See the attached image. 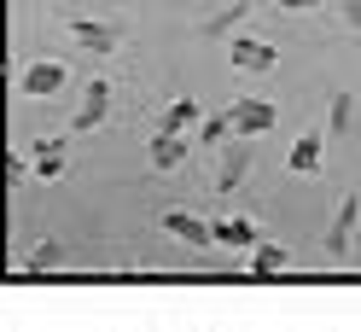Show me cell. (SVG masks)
Returning <instances> with one entry per match:
<instances>
[{"instance_id": "obj_1", "label": "cell", "mask_w": 361, "mask_h": 332, "mask_svg": "<svg viewBox=\"0 0 361 332\" xmlns=\"http://www.w3.org/2000/svg\"><path fill=\"white\" fill-rule=\"evenodd\" d=\"M228 123H233L239 140H251V135H268V128L280 123V111L268 105V99H233L228 105Z\"/></svg>"}, {"instance_id": "obj_2", "label": "cell", "mask_w": 361, "mask_h": 332, "mask_svg": "<svg viewBox=\"0 0 361 332\" xmlns=\"http://www.w3.org/2000/svg\"><path fill=\"white\" fill-rule=\"evenodd\" d=\"M64 76H71V70H64L59 59H35L30 70L18 76V94H30V99H47V94H59V87H64Z\"/></svg>"}, {"instance_id": "obj_3", "label": "cell", "mask_w": 361, "mask_h": 332, "mask_svg": "<svg viewBox=\"0 0 361 332\" xmlns=\"http://www.w3.org/2000/svg\"><path fill=\"white\" fill-rule=\"evenodd\" d=\"M71 41H76L82 53H111L123 35L111 30V24H94V18H76V24H71Z\"/></svg>"}, {"instance_id": "obj_4", "label": "cell", "mask_w": 361, "mask_h": 332, "mask_svg": "<svg viewBox=\"0 0 361 332\" xmlns=\"http://www.w3.org/2000/svg\"><path fill=\"white\" fill-rule=\"evenodd\" d=\"M105 111H111V82H105V76H94V82H87V94H82L76 128H99V123H105Z\"/></svg>"}, {"instance_id": "obj_5", "label": "cell", "mask_w": 361, "mask_h": 332, "mask_svg": "<svg viewBox=\"0 0 361 332\" xmlns=\"http://www.w3.org/2000/svg\"><path fill=\"white\" fill-rule=\"evenodd\" d=\"M233 64H239V70H274V64H280V53L268 47V41L239 35V41H233Z\"/></svg>"}, {"instance_id": "obj_6", "label": "cell", "mask_w": 361, "mask_h": 332, "mask_svg": "<svg viewBox=\"0 0 361 332\" xmlns=\"http://www.w3.org/2000/svg\"><path fill=\"white\" fill-rule=\"evenodd\" d=\"M164 228H169L175 239H187V245H210V239H216V221H198V216H187V210H169Z\"/></svg>"}, {"instance_id": "obj_7", "label": "cell", "mask_w": 361, "mask_h": 332, "mask_svg": "<svg viewBox=\"0 0 361 332\" xmlns=\"http://www.w3.org/2000/svg\"><path fill=\"white\" fill-rule=\"evenodd\" d=\"M216 245H233V251H257L262 239H257V228L245 216H221L216 221Z\"/></svg>"}, {"instance_id": "obj_8", "label": "cell", "mask_w": 361, "mask_h": 332, "mask_svg": "<svg viewBox=\"0 0 361 332\" xmlns=\"http://www.w3.org/2000/svg\"><path fill=\"white\" fill-rule=\"evenodd\" d=\"M175 164H187V140L180 135H157L152 140V169H175Z\"/></svg>"}, {"instance_id": "obj_9", "label": "cell", "mask_w": 361, "mask_h": 332, "mask_svg": "<svg viewBox=\"0 0 361 332\" xmlns=\"http://www.w3.org/2000/svg\"><path fill=\"white\" fill-rule=\"evenodd\" d=\"M286 262H291V251H286V245H257V251H251V274L274 280V274L286 269Z\"/></svg>"}, {"instance_id": "obj_10", "label": "cell", "mask_w": 361, "mask_h": 332, "mask_svg": "<svg viewBox=\"0 0 361 332\" xmlns=\"http://www.w3.org/2000/svg\"><path fill=\"white\" fill-rule=\"evenodd\" d=\"M291 169H298V175H314V169H321V135H303L298 146H291V158H286Z\"/></svg>"}, {"instance_id": "obj_11", "label": "cell", "mask_w": 361, "mask_h": 332, "mask_svg": "<svg viewBox=\"0 0 361 332\" xmlns=\"http://www.w3.org/2000/svg\"><path fill=\"white\" fill-rule=\"evenodd\" d=\"M35 175H47V181L64 175V140H41L35 146Z\"/></svg>"}, {"instance_id": "obj_12", "label": "cell", "mask_w": 361, "mask_h": 332, "mask_svg": "<svg viewBox=\"0 0 361 332\" xmlns=\"http://www.w3.org/2000/svg\"><path fill=\"white\" fill-rule=\"evenodd\" d=\"M187 123H198V99H175V105L164 111V128H157V135H180Z\"/></svg>"}, {"instance_id": "obj_13", "label": "cell", "mask_w": 361, "mask_h": 332, "mask_svg": "<svg viewBox=\"0 0 361 332\" xmlns=\"http://www.w3.org/2000/svg\"><path fill=\"white\" fill-rule=\"evenodd\" d=\"M245 169H251V152L233 146V152H228V164H221V187H239V175H245Z\"/></svg>"}, {"instance_id": "obj_14", "label": "cell", "mask_w": 361, "mask_h": 332, "mask_svg": "<svg viewBox=\"0 0 361 332\" xmlns=\"http://www.w3.org/2000/svg\"><path fill=\"white\" fill-rule=\"evenodd\" d=\"M350 233H355V198H350L344 210H338V228H332V251H344V245H350Z\"/></svg>"}, {"instance_id": "obj_15", "label": "cell", "mask_w": 361, "mask_h": 332, "mask_svg": "<svg viewBox=\"0 0 361 332\" xmlns=\"http://www.w3.org/2000/svg\"><path fill=\"white\" fill-rule=\"evenodd\" d=\"M30 262H35V269H59V262H64V245H59V239H41V245L30 251Z\"/></svg>"}, {"instance_id": "obj_16", "label": "cell", "mask_w": 361, "mask_h": 332, "mask_svg": "<svg viewBox=\"0 0 361 332\" xmlns=\"http://www.w3.org/2000/svg\"><path fill=\"white\" fill-rule=\"evenodd\" d=\"M228 128H233V123H228V111H221V117H210V123H204V140H221Z\"/></svg>"}, {"instance_id": "obj_17", "label": "cell", "mask_w": 361, "mask_h": 332, "mask_svg": "<svg viewBox=\"0 0 361 332\" xmlns=\"http://www.w3.org/2000/svg\"><path fill=\"white\" fill-rule=\"evenodd\" d=\"M338 12H344L350 30H361V0H338Z\"/></svg>"}, {"instance_id": "obj_18", "label": "cell", "mask_w": 361, "mask_h": 332, "mask_svg": "<svg viewBox=\"0 0 361 332\" xmlns=\"http://www.w3.org/2000/svg\"><path fill=\"white\" fill-rule=\"evenodd\" d=\"M24 175H30L24 158H6V181H12V187H24Z\"/></svg>"}, {"instance_id": "obj_19", "label": "cell", "mask_w": 361, "mask_h": 332, "mask_svg": "<svg viewBox=\"0 0 361 332\" xmlns=\"http://www.w3.org/2000/svg\"><path fill=\"white\" fill-rule=\"evenodd\" d=\"M274 6H286V12H309V6H321V0H274Z\"/></svg>"}]
</instances>
